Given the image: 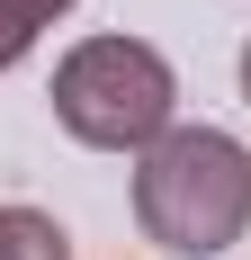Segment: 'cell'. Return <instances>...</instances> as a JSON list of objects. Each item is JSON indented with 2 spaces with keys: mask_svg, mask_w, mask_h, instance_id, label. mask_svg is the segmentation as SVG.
I'll use <instances>...</instances> for the list:
<instances>
[{
  "mask_svg": "<svg viewBox=\"0 0 251 260\" xmlns=\"http://www.w3.org/2000/svg\"><path fill=\"white\" fill-rule=\"evenodd\" d=\"M135 224L179 260H215L251 234V144L225 126H171L135 153Z\"/></svg>",
  "mask_w": 251,
  "mask_h": 260,
  "instance_id": "1",
  "label": "cell"
},
{
  "mask_svg": "<svg viewBox=\"0 0 251 260\" xmlns=\"http://www.w3.org/2000/svg\"><path fill=\"white\" fill-rule=\"evenodd\" d=\"M54 126L90 153H144L152 135L179 126V72L144 36H81L54 63Z\"/></svg>",
  "mask_w": 251,
  "mask_h": 260,
  "instance_id": "2",
  "label": "cell"
},
{
  "mask_svg": "<svg viewBox=\"0 0 251 260\" xmlns=\"http://www.w3.org/2000/svg\"><path fill=\"white\" fill-rule=\"evenodd\" d=\"M0 260H72V234L45 207H0Z\"/></svg>",
  "mask_w": 251,
  "mask_h": 260,
  "instance_id": "3",
  "label": "cell"
},
{
  "mask_svg": "<svg viewBox=\"0 0 251 260\" xmlns=\"http://www.w3.org/2000/svg\"><path fill=\"white\" fill-rule=\"evenodd\" d=\"M54 18H72V0H0V72H9V63H27V54H36V36H45Z\"/></svg>",
  "mask_w": 251,
  "mask_h": 260,
  "instance_id": "4",
  "label": "cell"
},
{
  "mask_svg": "<svg viewBox=\"0 0 251 260\" xmlns=\"http://www.w3.org/2000/svg\"><path fill=\"white\" fill-rule=\"evenodd\" d=\"M242 99H251V36H242Z\"/></svg>",
  "mask_w": 251,
  "mask_h": 260,
  "instance_id": "5",
  "label": "cell"
}]
</instances>
